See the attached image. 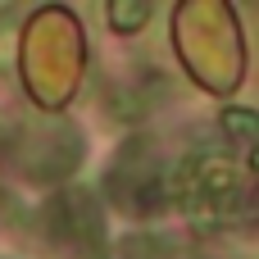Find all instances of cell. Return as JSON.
<instances>
[{
    "label": "cell",
    "mask_w": 259,
    "mask_h": 259,
    "mask_svg": "<svg viewBox=\"0 0 259 259\" xmlns=\"http://www.w3.org/2000/svg\"><path fill=\"white\" fill-rule=\"evenodd\" d=\"M146 18H150V5H141V0H137V5H123V0L109 5V23H114L118 32H137Z\"/></svg>",
    "instance_id": "6da1fadb"
},
{
    "label": "cell",
    "mask_w": 259,
    "mask_h": 259,
    "mask_svg": "<svg viewBox=\"0 0 259 259\" xmlns=\"http://www.w3.org/2000/svg\"><path fill=\"white\" fill-rule=\"evenodd\" d=\"M223 127H232L237 137H255V114H246V109H223Z\"/></svg>",
    "instance_id": "7a4b0ae2"
}]
</instances>
